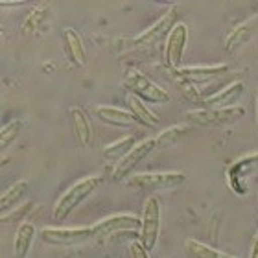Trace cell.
<instances>
[{"mask_svg": "<svg viewBox=\"0 0 258 258\" xmlns=\"http://www.w3.org/2000/svg\"><path fill=\"white\" fill-rule=\"evenodd\" d=\"M102 183H103V179L100 177V175H91V177H87V179H81L80 183H76L74 186H70V188L57 199V203H55L54 212H52L54 221H59L61 223V221L67 220L89 196H92V194L100 188Z\"/></svg>", "mask_w": 258, "mask_h": 258, "instance_id": "6da1fadb", "label": "cell"}, {"mask_svg": "<svg viewBox=\"0 0 258 258\" xmlns=\"http://www.w3.org/2000/svg\"><path fill=\"white\" fill-rule=\"evenodd\" d=\"M124 85L131 91V96L139 98L144 103H168L170 92L159 87L155 81H151L148 76H144L139 70H127L124 78Z\"/></svg>", "mask_w": 258, "mask_h": 258, "instance_id": "7a4b0ae2", "label": "cell"}, {"mask_svg": "<svg viewBox=\"0 0 258 258\" xmlns=\"http://www.w3.org/2000/svg\"><path fill=\"white\" fill-rule=\"evenodd\" d=\"M243 116H245V107L242 105L227 109H196L186 113V120L194 122L196 125H209V127L236 124Z\"/></svg>", "mask_w": 258, "mask_h": 258, "instance_id": "3957f363", "label": "cell"}, {"mask_svg": "<svg viewBox=\"0 0 258 258\" xmlns=\"http://www.w3.org/2000/svg\"><path fill=\"white\" fill-rule=\"evenodd\" d=\"M184 183H186V175L181 172L137 173V175H131V179H129V186H133L137 190H146V192L177 188V186H183Z\"/></svg>", "mask_w": 258, "mask_h": 258, "instance_id": "277c9868", "label": "cell"}, {"mask_svg": "<svg viewBox=\"0 0 258 258\" xmlns=\"http://www.w3.org/2000/svg\"><path fill=\"white\" fill-rule=\"evenodd\" d=\"M142 225H140V236L139 242L144 245L148 251H153L161 234V203L155 196L146 199L144 212H142Z\"/></svg>", "mask_w": 258, "mask_h": 258, "instance_id": "5b68a950", "label": "cell"}, {"mask_svg": "<svg viewBox=\"0 0 258 258\" xmlns=\"http://www.w3.org/2000/svg\"><path fill=\"white\" fill-rule=\"evenodd\" d=\"M155 150H157L155 139L142 140L140 144H137L124 159H120V161L116 162V166H114V170H113V181H124V179H127L129 175L133 173L135 168L139 166L144 159H148Z\"/></svg>", "mask_w": 258, "mask_h": 258, "instance_id": "8992f818", "label": "cell"}, {"mask_svg": "<svg viewBox=\"0 0 258 258\" xmlns=\"http://www.w3.org/2000/svg\"><path fill=\"white\" fill-rule=\"evenodd\" d=\"M186 41H188V26L183 24V22H179L177 26L170 32V35L166 39V44H164V64L172 72L181 69L184 48H186Z\"/></svg>", "mask_w": 258, "mask_h": 258, "instance_id": "52a82bcc", "label": "cell"}, {"mask_svg": "<svg viewBox=\"0 0 258 258\" xmlns=\"http://www.w3.org/2000/svg\"><path fill=\"white\" fill-rule=\"evenodd\" d=\"M41 240L48 245H78L89 240H94L92 227H78V229H55L48 227L41 231Z\"/></svg>", "mask_w": 258, "mask_h": 258, "instance_id": "ba28073f", "label": "cell"}, {"mask_svg": "<svg viewBox=\"0 0 258 258\" xmlns=\"http://www.w3.org/2000/svg\"><path fill=\"white\" fill-rule=\"evenodd\" d=\"M177 8H172L166 15H162L159 21L153 24L151 28H148L144 33H140L139 37L135 39V46H153V44L161 43L162 39L170 35L173 28L177 26Z\"/></svg>", "mask_w": 258, "mask_h": 258, "instance_id": "9c48e42d", "label": "cell"}, {"mask_svg": "<svg viewBox=\"0 0 258 258\" xmlns=\"http://www.w3.org/2000/svg\"><path fill=\"white\" fill-rule=\"evenodd\" d=\"M142 225V220L137 218L133 214H116V216H109L105 220L98 221L92 225V231H94V240H102V238H107L114 232H122V231H133Z\"/></svg>", "mask_w": 258, "mask_h": 258, "instance_id": "30bf717a", "label": "cell"}, {"mask_svg": "<svg viewBox=\"0 0 258 258\" xmlns=\"http://www.w3.org/2000/svg\"><path fill=\"white\" fill-rule=\"evenodd\" d=\"M245 92V83L242 81H236L229 85L227 89H223L218 94H212V96H207L201 100V105L203 109H227V107H236V103L240 102V98L243 96Z\"/></svg>", "mask_w": 258, "mask_h": 258, "instance_id": "8fae6325", "label": "cell"}, {"mask_svg": "<svg viewBox=\"0 0 258 258\" xmlns=\"http://www.w3.org/2000/svg\"><path fill=\"white\" fill-rule=\"evenodd\" d=\"M229 72L227 64H216V67H181L179 70L173 72L175 78L190 83H205V81H212L216 78H221Z\"/></svg>", "mask_w": 258, "mask_h": 258, "instance_id": "7c38bea8", "label": "cell"}, {"mask_svg": "<svg viewBox=\"0 0 258 258\" xmlns=\"http://www.w3.org/2000/svg\"><path fill=\"white\" fill-rule=\"evenodd\" d=\"M94 114L98 118L105 122L109 125H118V127H131L133 124H139L135 114L131 111H125V109L118 107H111V105H100V107L94 109Z\"/></svg>", "mask_w": 258, "mask_h": 258, "instance_id": "4fadbf2b", "label": "cell"}, {"mask_svg": "<svg viewBox=\"0 0 258 258\" xmlns=\"http://www.w3.org/2000/svg\"><path fill=\"white\" fill-rule=\"evenodd\" d=\"M63 41H64V46H67V52H69L70 61L76 67L83 69L87 64V52L83 48V41H81L80 33L76 32V30H72V28H67L63 32Z\"/></svg>", "mask_w": 258, "mask_h": 258, "instance_id": "5bb4252c", "label": "cell"}, {"mask_svg": "<svg viewBox=\"0 0 258 258\" xmlns=\"http://www.w3.org/2000/svg\"><path fill=\"white\" fill-rule=\"evenodd\" d=\"M35 234H37L35 225H32V223H21V227L17 229L15 242H13V254H15V258H28L32 243L35 240Z\"/></svg>", "mask_w": 258, "mask_h": 258, "instance_id": "9a60e30c", "label": "cell"}, {"mask_svg": "<svg viewBox=\"0 0 258 258\" xmlns=\"http://www.w3.org/2000/svg\"><path fill=\"white\" fill-rule=\"evenodd\" d=\"M70 118H72V125H74V133L78 137V142H80L83 148L89 146L92 139V129L89 124V118L87 114L83 113L81 107H72L70 109Z\"/></svg>", "mask_w": 258, "mask_h": 258, "instance_id": "2e32d148", "label": "cell"}, {"mask_svg": "<svg viewBox=\"0 0 258 258\" xmlns=\"http://www.w3.org/2000/svg\"><path fill=\"white\" fill-rule=\"evenodd\" d=\"M28 192H30V183H28V181L22 179V181L15 183L10 190H6V192L2 194V198H0V210H2L4 214H8L10 209H13L17 203H21L22 199L26 198Z\"/></svg>", "mask_w": 258, "mask_h": 258, "instance_id": "e0dca14e", "label": "cell"}, {"mask_svg": "<svg viewBox=\"0 0 258 258\" xmlns=\"http://www.w3.org/2000/svg\"><path fill=\"white\" fill-rule=\"evenodd\" d=\"M127 103H129V111L135 114V118L137 122L142 125H148V127H157V125L161 124V120L157 116L155 113H151L150 109L146 107V103L142 100L135 96H129L127 98Z\"/></svg>", "mask_w": 258, "mask_h": 258, "instance_id": "ac0fdd59", "label": "cell"}, {"mask_svg": "<svg viewBox=\"0 0 258 258\" xmlns=\"http://www.w3.org/2000/svg\"><path fill=\"white\" fill-rule=\"evenodd\" d=\"M184 249H186L190 258H236L227 253H221V251L210 247V245H205L198 240H192V238L184 242Z\"/></svg>", "mask_w": 258, "mask_h": 258, "instance_id": "d6986e66", "label": "cell"}, {"mask_svg": "<svg viewBox=\"0 0 258 258\" xmlns=\"http://www.w3.org/2000/svg\"><path fill=\"white\" fill-rule=\"evenodd\" d=\"M256 21H249V22H243L240 24L238 28H234L231 33H229V37L225 41V52L227 54H232L236 48H240L249 37H251V32H253V24Z\"/></svg>", "mask_w": 258, "mask_h": 258, "instance_id": "ffe728a7", "label": "cell"}, {"mask_svg": "<svg viewBox=\"0 0 258 258\" xmlns=\"http://www.w3.org/2000/svg\"><path fill=\"white\" fill-rule=\"evenodd\" d=\"M253 168H256L258 170V153L256 155H251V157H243V159H240V161L234 162V164L229 168V181H231L232 188L236 190L240 177L245 175V173H249Z\"/></svg>", "mask_w": 258, "mask_h": 258, "instance_id": "44dd1931", "label": "cell"}, {"mask_svg": "<svg viewBox=\"0 0 258 258\" xmlns=\"http://www.w3.org/2000/svg\"><path fill=\"white\" fill-rule=\"evenodd\" d=\"M137 142H135V137H124L122 140L114 142V144H109L107 148H103V157L109 159V161H120L127 155L129 151L133 150Z\"/></svg>", "mask_w": 258, "mask_h": 258, "instance_id": "7402d4cb", "label": "cell"}, {"mask_svg": "<svg viewBox=\"0 0 258 258\" xmlns=\"http://www.w3.org/2000/svg\"><path fill=\"white\" fill-rule=\"evenodd\" d=\"M188 133H190L188 125H173V127L164 129L159 137H155L157 148H168V146L177 144V142H181Z\"/></svg>", "mask_w": 258, "mask_h": 258, "instance_id": "603a6c76", "label": "cell"}, {"mask_svg": "<svg viewBox=\"0 0 258 258\" xmlns=\"http://www.w3.org/2000/svg\"><path fill=\"white\" fill-rule=\"evenodd\" d=\"M22 129H24V122L22 120H13L10 124H6L0 131V150H8L19 137H21Z\"/></svg>", "mask_w": 258, "mask_h": 258, "instance_id": "cb8c5ba5", "label": "cell"}, {"mask_svg": "<svg viewBox=\"0 0 258 258\" xmlns=\"http://www.w3.org/2000/svg\"><path fill=\"white\" fill-rule=\"evenodd\" d=\"M33 205L32 203H26L22 205L21 209H17V212H13V214H4L2 218H0V221L2 223H15V221H21L24 216L28 214V210H32Z\"/></svg>", "mask_w": 258, "mask_h": 258, "instance_id": "d4e9b609", "label": "cell"}, {"mask_svg": "<svg viewBox=\"0 0 258 258\" xmlns=\"http://www.w3.org/2000/svg\"><path fill=\"white\" fill-rule=\"evenodd\" d=\"M177 85L181 87V91H183L188 98H192V100H198V102H201V100H203V98L199 96V92L196 91V87H194V83H190V81L179 80V78H177Z\"/></svg>", "mask_w": 258, "mask_h": 258, "instance_id": "484cf974", "label": "cell"}, {"mask_svg": "<svg viewBox=\"0 0 258 258\" xmlns=\"http://www.w3.org/2000/svg\"><path fill=\"white\" fill-rule=\"evenodd\" d=\"M129 253H131V258H150V251L139 240H133V243L129 245Z\"/></svg>", "mask_w": 258, "mask_h": 258, "instance_id": "4316f807", "label": "cell"}, {"mask_svg": "<svg viewBox=\"0 0 258 258\" xmlns=\"http://www.w3.org/2000/svg\"><path fill=\"white\" fill-rule=\"evenodd\" d=\"M251 258H258V234H256V238H254L253 247H251Z\"/></svg>", "mask_w": 258, "mask_h": 258, "instance_id": "83f0119b", "label": "cell"}, {"mask_svg": "<svg viewBox=\"0 0 258 258\" xmlns=\"http://www.w3.org/2000/svg\"><path fill=\"white\" fill-rule=\"evenodd\" d=\"M256 124H258V92H256Z\"/></svg>", "mask_w": 258, "mask_h": 258, "instance_id": "f1b7e54d", "label": "cell"}]
</instances>
